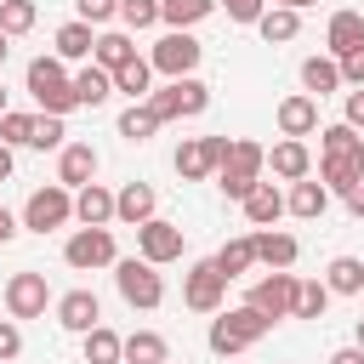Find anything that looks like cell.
Wrapping results in <instances>:
<instances>
[{"label": "cell", "instance_id": "681fc988", "mask_svg": "<svg viewBox=\"0 0 364 364\" xmlns=\"http://www.w3.org/2000/svg\"><path fill=\"white\" fill-rule=\"evenodd\" d=\"M330 364H364V347H336Z\"/></svg>", "mask_w": 364, "mask_h": 364}, {"label": "cell", "instance_id": "c3c4849f", "mask_svg": "<svg viewBox=\"0 0 364 364\" xmlns=\"http://www.w3.org/2000/svg\"><path fill=\"white\" fill-rule=\"evenodd\" d=\"M17 228H23V222H17V216L0 205V245H11V239H17Z\"/></svg>", "mask_w": 364, "mask_h": 364}, {"label": "cell", "instance_id": "f5cc1de1", "mask_svg": "<svg viewBox=\"0 0 364 364\" xmlns=\"http://www.w3.org/2000/svg\"><path fill=\"white\" fill-rule=\"evenodd\" d=\"M273 6H290V11H307V6H318V0H273Z\"/></svg>", "mask_w": 364, "mask_h": 364}, {"label": "cell", "instance_id": "d4e9b609", "mask_svg": "<svg viewBox=\"0 0 364 364\" xmlns=\"http://www.w3.org/2000/svg\"><path fill=\"white\" fill-rule=\"evenodd\" d=\"M284 216V193H279V182H256L250 193H245V222L250 228H273Z\"/></svg>", "mask_w": 364, "mask_h": 364}, {"label": "cell", "instance_id": "8d00e7d4", "mask_svg": "<svg viewBox=\"0 0 364 364\" xmlns=\"http://www.w3.org/2000/svg\"><path fill=\"white\" fill-rule=\"evenodd\" d=\"M28 148H40V154H46V148H57V154H63V148H68L63 119H57V114H34V136H28Z\"/></svg>", "mask_w": 364, "mask_h": 364}, {"label": "cell", "instance_id": "4316f807", "mask_svg": "<svg viewBox=\"0 0 364 364\" xmlns=\"http://www.w3.org/2000/svg\"><path fill=\"white\" fill-rule=\"evenodd\" d=\"M91 51H97V28H91V23L74 17V23L57 28V51H51V57H63V63H91Z\"/></svg>", "mask_w": 364, "mask_h": 364}, {"label": "cell", "instance_id": "7dc6e473", "mask_svg": "<svg viewBox=\"0 0 364 364\" xmlns=\"http://www.w3.org/2000/svg\"><path fill=\"white\" fill-rule=\"evenodd\" d=\"M341 199H347V210H353V216H358V222H364V176H358V182H353V188H347V193H341Z\"/></svg>", "mask_w": 364, "mask_h": 364}, {"label": "cell", "instance_id": "f1b7e54d", "mask_svg": "<svg viewBox=\"0 0 364 364\" xmlns=\"http://www.w3.org/2000/svg\"><path fill=\"white\" fill-rule=\"evenodd\" d=\"M256 34H262L267 46H290V40L301 34V11H290V6H267L262 23H256Z\"/></svg>", "mask_w": 364, "mask_h": 364}, {"label": "cell", "instance_id": "d590c367", "mask_svg": "<svg viewBox=\"0 0 364 364\" xmlns=\"http://www.w3.org/2000/svg\"><path fill=\"white\" fill-rule=\"evenodd\" d=\"M154 131H159V114H154L148 102H131V108L119 114V136H125V142H148Z\"/></svg>", "mask_w": 364, "mask_h": 364}, {"label": "cell", "instance_id": "5b68a950", "mask_svg": "<svg viewBox=\"0 0 364 364\" xmlns=\"http://www.w3.org/2000/svg\"><path fill=\"white\" fill-rule=\"evenodd\" d=\"M148 108L159 114V125H171V119H193V114L210 108V85H205L199 74H188V80H165L159 91H148Z\"/></svg>", "mask_w": 364, "mask_h": 364}, {"label": "cell", "instance_id": "e575fe53", "mask_svg": "<svg viewBox=\"0 0 364 364\" xmlns=\"http://www.w3.org/2000/svg\"><path fill=\"white\" fill-rule=\"evenodd\" d=\"M216 11V0H159V23L165 28H188L193 34V23H205Z\"/></svg>", "mask_w": 364, "mask_h": 364}, {"label": "cell", "instance_id": "d6986e66", "mask_svg": "<svg viewBox=\"0 0 364 364\" xmlns=\"http://www.w3.org/2000/svg\"><path fill=\"white\" fill-rule=\"evenodd\" d=\"M114 216H119V222H131V228H142V222H154V216H159V193H154L148 182H125V188L114 193Z\"/></svg>", "mask_w": 364, "mask_h": 364}, {"label": "cell", "instance_id": "f6af8a7d", "mask_svg": "<svg viewBox=\"0 0 364 364\" xmlns=\"http://www.w3.org/2000/svg\"><path fill=\"white\" fill-rule=\"evenodd\" d=\"M341 85H347V91H358V85H364V46H358L353 57H341Z\"/></svg>", "mask_w": 364, "mask_h": 364}, {"label": "cell", "instance_id": "7a4b0ae2", "mask_svg": "<svg viewBox=\"0 0 364 364\" xmlns=\"http://www.w3.org/2000/svg\"><path fill=\"white\" fill-rule=\"evenodd\" d=\"M28 97L40 102V114H57V119H68L80 108V91H74V74L63 68V57H34L28 63Z\"/></svg>", "mask_w": 364, "mask_h": 364}, {"label": "cell", "instance_id": "44dd1931", "mask_svg": "<svg viewBox=\"0 0 364 364\" xmlns=\"http://www.w3.org/2000/svg\"><path fill=\"white\" fill-rule=\"evenodd\" d=\"M318 131V102L307 97V91H296V97H284L279 102V136H313Z\"/></svg>", "mask_w": 364, "mask_h": 364}, {"label": "cell", "instance_id": "5bb4252c", "mask_svg": "<svg viewBox=\"0 0 364 364\" xmlns=\"http://www.w3.org/2000/svg\"><path fill=\"white\" fill-rule=\"evenodd\" d=\"M46 307H51V284H46V273L23 267V273L6 279V313H11V318H40Z\"/></svg>", "mask_w": 364, "mask_h": 364}, {"label": "cell", "instance_id": "603a6c76", "mask_svg": "<svg viewBox=\"0 0 364 364\" xmlns=\"http://www.w3.org/2000/svg\"><path fill=\"white\" fill-rule=\"evenodd\" d=\"M74 222H80V228H108V222H114V193H108L102 182H85V188L74 193Z\"/></svg>", "mask_w": 364, "mask_h": 364}, {"label": "cell", "instance_id": "ab89813d", "mask_svg": "<svg viewBox=\"0 0 364 364\" xmlns=\"http://www.w3.org/2000/svg\"><path fill=\"white\" fill-rule=\"evenodd\" d=\"M34 136V114H0V142L6 148H28Z\"/></svg>", "mask_w": 364, "mask_h": 364}, {"label": "cell", "instance_id": "bcb514c9", "mask_svg": "<svg viewBox=\"0 0 364 364\" xmlns=\"http://www.w3.org/2000/svg\"><path fill=\"white\" fill-rule=\"evenodd\" d=\"M341 125L364 131V85H358V91H347V114H341Z\"/></svg>", "mask_w": 364, "mask_h": 364}, {"label": "cell", "instance_id": "ba28073f", "mask_svg": "<svg viewBox=\"0 0 364 364\" xmlns=\"http://www.w3.org/2000/svg\"><path fill=\"white\" fill-rule=\"evenodd\" d=\"M63 262L74 273H97V267H114L119 262V245H114V228H74L68 245H63Z\"/></svg>", "mask_w": 364, "mask_h": 364}, {"label": "cell", "instance_id": "52a82bcc", "mask_svg": "<svg viewBox=\"0 0 364 364\" xmlns=\"http://www.w3.org/2000/svg\"><path fill=\"white\" fill-rule=\"evenodd\" d=\"M199 57H205V46H199L188 28H165V34L154 40V51H148L154 74H165V80H188V74L199 68Z\"/></svg>", "mask_w": 364, "mask_h": 364}, {"label": "cell", "instance_id": "7bdbcfd3", "mask_svg": "<svg viewBox=\"0 0 364 364\" xmlns=\"http://www.w3.org/2000/svg\"><path fill=\"white\" fill-rule=\"evenodd\" d=\"M222 11H228V23H262V11H267V0H216Z\"/></svg>", "mask_w": 364, "mask_h": 364}, {"label": "cell", "instance_id": "db71d44e", "mask_svg": "<svg viewBox=\"0 0 364 364\" xmlns=\"http://www.w3.org/2000/svg\"><path fill=\"white\" fill-rule=\"evenodd\" d=\"M353 347H364V318H358V324H353Z\"/></svg>", "mask_w": 364, "mask_h": 364}, {"label": "cell", "instance_id": "6da1fadb", "mask_svg": "<svg viewBox=\"0 0 364 364\" xmlns=\"http://www.w3.org/2000/svg\"><path fill=\"white\" fill-rule=\"evenodd\" d=\"M364 176V136L353 125H324L318 131V182L330 193H347Z\"/></svg>", "mask_w": 364, "mask_h": 364}, {"label": "cell", "instance_id": "74e56055", "mask_svg": "<svg viewBox=\"0 0 364 364\" xmlns=\"http://www.w3.org/2000/svg\"><path fill=\"white\" fill-rule=\"evenodd\" d=\"M324 307H330V284H324V279H301L296 318H324Z\"/></svg>", "mask_w": 364, "mask_h": 364}, {"label": "cell", "instance_id": "11a10c76", "mask_svg": "<svg viewBox=\"0 0 364 364\" xmlns=\"http://www.w3.org/2000/svg\"><path fill=\"white\" fill-rule=\"evenodd\" d=\"M0 114H11V108H6V85H0Z\"/></svg>", "mask_w": 364, "mask_h": 364}, {"label": "cell", "instance_id": "ee69618b", "mask_svg": "<svg viewBox=\"0 0 364 364\" xmlns=\"http://www.w3.org/2000/svg\"><path fill=\"white\" fill-rule=\"evenodd\" d=\"M11 358H23V330H17V318H0V364H11Z\"/></svg>", "mask_w": 364, "mask_h": 364}, {"label": "cell", "instance_id": "60d3db41", "mask_svg": "<svg viewBox=\"0 0 364 364\" xmlns=\"http://www.w3.org/2000/svg\"><path fill=\"white\" fill-rule=\"evenodd\" d=\"M119 23L125 28H154L159 23V0H119Z\"/></svg>", "mask_w": 364, "mask_h": 364}, {"label": "cell", "instance_id": "816d5d0a", "mask_svg": "<svg viewBox=\"0 0 364 364\" xmlns=\"http://www.w3.org/2000/svg\"><path fill=\"white\" fill-rule=\"evenodd\" d=\"M6 57H11V34L0 28V68H6Z\"/></svg>", "mask_w": 364, "mask_h": 364}, {"label": "cell", "instance_id": "7402d4cb", "mask_svg": "<svg viewBox=\"0 0 364 364\" xmlns=\"http://www.w3.org/2000/svg\"><path fill=\"white\" fill-rule=\"evenodd\" d=\"M284 210H290V216H301V222H318V216L330 210V188H324V182H313V176H301V182H290Z\"/></svg>", "mask_w": 364, "mask_h": 364}, {"label": "cell", "instance_id": "3957f363", "mask_svg": "<svg viewBox=\"0 0 364 364\" xmlns=\"http://www.w3.org/2000/svg\"><path fill=\"white\" fill-rule=\"evenodd\" d=\"M267 330H273V318H262L250 301H245V307H228V313L210 318V353H216V358H233V353L256 347Z\"/></svg>", "mask_w": 364, "mask_h": 364}, {"label": "cell", "instance_id": "836d02e7", "mask_svg": "<svg viewBox=\"0 0 364 364\" xmlns=\"http://www.w3.org/2000/svg\"><path fill=\"white\" fill-rule=\"evenodd\" d=\"M324 284H330V296H364V262L358 256H336L324 267Z\"/></svg>", "mask_w": 364, "mask_h": 364}, {"label": "cell", "instance_id": "e0dca14e", "mask_svg": "<svg viewBox=\"0 0 364 364\" xmlns=\"http://www.w3.org/2000/svg\"><path fill=\"white\" fill-rule=\"evenodd\" d=\"M267 171H273L279 182H301V176H313V154H307V142L279 136V142L267 148Z\"/></svg>", "mask_w": 364, "mask_h": 364}, {"label": "cell", "instance_id": "9a60e30c", "mask_svg": "<svg viewBox=\"0 0 364 364\" xmlns=\"http://www.w3.org/2000/svg\"><path fill=\"white\" fill-rule=\"evenodd\" d=\"M97 165H102V159H97L91 142H68V148L57 154V182H63L68 193H80L85 182H97Z\"/></svg>", "mask_w": 364, "mask_h": 364}, {"label": "cell", "instance_id": "7c38bea8", "mask_svg": "<svg viewBox=\"0 0 364 364\" xmlns=\"http://www.w3.org/2000/svg\"><path fill=\"white\" fill-rule=\"evenodd\" d=\"M182 250H188V233H182L176 222L154 216V222H142V228H136V256H142V262L165 267V262H182Z\"/></svg>", "mask_w": 364, "mask_h": 364}, {"label": "cell", "instance_id": "9c48e42d", "mask_svg": "<svg viewBox=\"0 0 364 364\" xmlns=\"http://www.w3.org/2000/svg\"><path fill=\"white\" fill-rule=\"evenodd\" d=\"M68 222H74V193L63 182H46V188L28 193V205H23V228L28 233H51V228H68Z\"/></svg>", "mask_w": 364, "mask_h": 364}, {"label": "cell", "instance_id": "8992f818", "mask_svg": "<svg viewBox=\"0 0 364 364\" xmlns=\"http://www.w3.org/2000/svg\"><path fill=\"white\" fill-rule=\"evenodd\" d=\"M114 290L125 296V307H142V313H154V307L165 301V279H159V267L142 262V256H119V262H114Z\"/></svg>", "mask_w": 364, "mask_h": 364}, {"label": "cell", "instance_id": "4fadbf2b", "mask_svg": "<svg viewBox=\"0 0 364 364\" xmlns=\"http://www.w3.org/2000/svg\"><path fill=\"white\" fill-rule=\"evenodd\" d=\"M182 301H188L193 313H222V301H228V279L216 273V262H193V267L182 273Z\"/></svg>", "mask_w": 364, "mask_h": 364}, {"label": "cell", "instance_id": "1f68e13d", "mask_svg": "<svg viewBox=\"0 0 364 364\" xmlns=\"http://www.w3.org/2000/svg\"><path fill=\"white\" fill-rule=\"evenodd\" d=\"M114 91H125L131 102H148V91H154V63H148V57H131L125 68H114Z\"/></svg>", "mask_w": 364, "mask_h": 364}, {"label": "cell", "instance_id": "f546056e", "mask_svg": "<svg viewBox=\"0 0 364 364\" xmlns=\"http://www.w3.org/2000/svg\"><path fill=\"white\" fill-rule=\"evenodd\" d=\"M131 57H136V40H131L125 28H108V34H97V51H91V63H97V68H108V74H114V68H125Z\"/></svg>", "mask_w": 364, "mask_h": 364}, {"label": "cell", "instance_id": "d6a6232c", "mask_svg": "<svg viewBox=\"0 0 364 364\" xmlns=\"http://www.w3.org/2000/svg\"><path fill=\"white\" fill-rule=\"evenodd\" d=\"M74 91H80V108H102V102L114 97V74L97 68V63H85V68L74 74Z\"/></svg>", "mask_w": 364, "mask_h": 364}, {"label": "cell", "instance_id": "ffe728a7", "mask_svg": "<svg viewBox=\"0 0 364 364\" xmlns=\"http://www.w3.org/2000/svg\"><path fill=\"white\" fill-rule=\"evenodd\" d=\"M296 256H301V245H296L290 233H279V228H256V262H262L267 273H290Z\"/></svg>", "mask_w": 364, "mask_h": 364}, {"label": "cell", "instance_id": "30bf717a", "mask_svg": "<svg viewBox=\"0 0 364 364\" xmlns=\"http://www.w3.org/2000/svg\"><path fill=\"white\" fill-rule=\"evenodd\" d=\"M296 296H301V279H296V273H267V279H256V284H250V296H245V301H250L262 318H273V324H279V318H296Z\"/></svg>", "mask_w": 364, "mask_h": 364}, {"label": "cell", "instance_id": "f35d334b", "mask_svg": "<svg viewBox=\"0 0 364 364\" xmlns=\"http://www.w3.org/2000/svg\"><path fill=\"white\" fill-rule=\"evenodd\" d=\"M34 17H40V11H34V0H0V28H6L11 40H17V34H28V28H34Z\"/></svg>", "mask_w": 364, "mask_h": 364}, {"label": "cell", "instance_id": "cb8c5ba5", "mask_svg": "<svg viewBox=\"0 0 364 364\" xmlns=\"http://www.w3.org/2000/svg\"><path fill=\"white\" fill-rule=\"evenodd\" d=\"M301 91H307L313 102H318V97H336V91H341V63H336L330 51H324V57H307V63H301Z\"/></svg>", "mask_w": 364, "mask_h": 364}, {"label": "cell", "instance_id": "484cf974", "mask_svg": "<svg viewBox=\"0 0 364 364\" xmlns=\"http://www.w3.org/2000/svg\"><path fill=\"white\" fill-rule=\"evenodd\" d=\"M210 262H216V273H222L228 284H233V279H245V273L256 267V233H239V239H228V245H222Z\"/></svg>", "mask_w": 364, "mask_h": 364}, {"label": "cell", "instance_id": "8fae6325", "mask_svg": "<svg viewBox=\"0 0 364 364\" xmlns=\"http://www.w3.org/2000/svg\"><path fill=\"white\" fill-rule=\"evenodd\" d=\"M228 148H233V136H188V142L176 148V176H182V182L216 176V165L228 159Z\"/></svg>", "mask_w": 364, "mask_h": 364}, {"label": "cell", "instance_id": "ac0fdd59", "mask_svg": "<svg viewBox=\"0 0 364 364\" xmlns=\"http://www.w3.org/2000/svg\"><path fill=\"white\" fill-rule=\"evenodd\" d=\"M364 46V11H330V23H324V51L341 63V57H353Z\"/></svg>", "mask_w": 364, "mask_h": 364}, {"label": "cell", "instance_id": "277c9868", "mask_svg": "<svg viewBox=\"0 0 364 364\" xmlns=\"http://www.w3.org/2000/svg\"><path fill=\"white\" fill-rule=\"evenodd\" d=\"M262 171H267V148H262V142H250V136H233L228 159L216 165V188H222L228 199H239V205H245V193L262 182Z\"/></svg>", "mask_w": 364, "mask_h": 364}, {"label": "cell", "instance_id": "83f0119b", "mask_svg": "<svg viewBox=\"0 0 364 364\" xmlns=\"http://www.w3.org/2000/svg\"><path fill=\"white\" fill-rule=\"evenodd\" d=\"M80 347H85V364H125V336H119V330H108V324L85 330V336H80Z\"/></svg>", "mask_w": 364, "mask_h": 364}, {"label": "cell", "instance_id": "4dcf8cb0", "mask_svg": "<svg viewBox=\"0 0 364 364\" xmlns=\"http://www.w3.org/2000/svg\"><path fill=\"white\" fill-rule=\"evenodd\" d=\"M125 364H171V341L159 330H131L125 336Z\"/></svg>", "mask_w": 364, "mask_h": 364}, {"label": "cell", "instance_id": "2e32d148", "mask_svg": "<svg viewBox=\"0 0 364 364\" xmlns=\"http://www.w3.org/2000/svg\"><path fill=\"white\" fill-rule=\"evenodd\" d=\"M57 324L74 330V336L97 330V324H102V301H97V290H68V296H57Z\"/></svg>", "mask_w": 364, "mask_h": 364}, {"label": "cell", "instance_id": "f907efd6", "mask_svg": "<svg viewBox=\"0 0 364 364\" xmlns=\"http://www.w3.org/2000/svg\"><path fill=\"white\" fill-rule=\"evenodd\" d=\"M11 165H17V159H11V148L0 142V182H11Z\"/></svg>", "mask_w": 364, "mask_h": 364}, {"label": "cell", "instance_id": "b9f144b4", "mask_svg": "<svg viewBox=\"0 0 364 364\" xmlns=\"http://www.w3.org/2000/svg\"><path fill=\"white\" fill-rule=\"evenodd\" d=\"M74 11H80V23H108V17H119V0H74Z\"/></svg>", "mask_w": 364, "mask_h": 364}]
</instances>
